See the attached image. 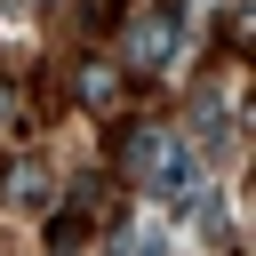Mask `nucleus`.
<instances>
[{
    "instance_id": "nucleus-2",
    "label": "nucleus",
    "mask_w": 256,
    "mask_h": 256,
    "mask_svg": "<svg viewBox=\"0 0 256 256\" xmlns=\"http://www.w3.org/2000/svg\"><path fill=\"white\" fill-rule=\"evenodd\" d=\"M48 248H56V256H80V248H88V216H80V208L56 216V224H48Z\"/></svg>"
},
{
    "instance_id": "nucleus-1",
    "label": "nucleus",
    "mask_w": 256,
    "mask_h": 256,
    "mask_svg": "<svg viewBox=\"0 0 256 256\" xmlns=\"http://www.w3.org/2000/svg\"><path fill=\"white\" fill-rule=\"evenodd\" d=\"M168 48H176V0H152V8L128 24V64H136V72H160Z\"/></svg>"
}]
</instances>
